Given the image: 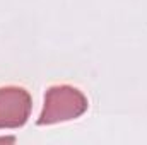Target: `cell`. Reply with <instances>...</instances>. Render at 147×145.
Returning <instances> with one entry per match:
<instances>
[{"label":"cell","instance_id":"cell-1","mask_svg":"<svg viewBox=\"0 0 147 145\" xmlns=\"http://www.w3.org/2000/svg\"><path fill=\"white\" fill-rule=\"evenodd\" d=\"M89 108V101L84 92L74 85L60 84L51 85L45 94V103L36 125H57L80 118Z\"/></svg>","mask_w":147,"mask_h":145},{"label":"cell","instance_id":"cell-2","mask_svg":"<svg viewBox=\"0 0 147 145\" xmlns=\"http://www.w3.org/2000/svg\"><path fill=\"white\" fill-rule=\"evenodd\" d=\"M33 108L31 94L19 85L0 87V130L21 128L28 123Z\"/></svg>","mask_w":147,"mask_h":145}]
</instances>
